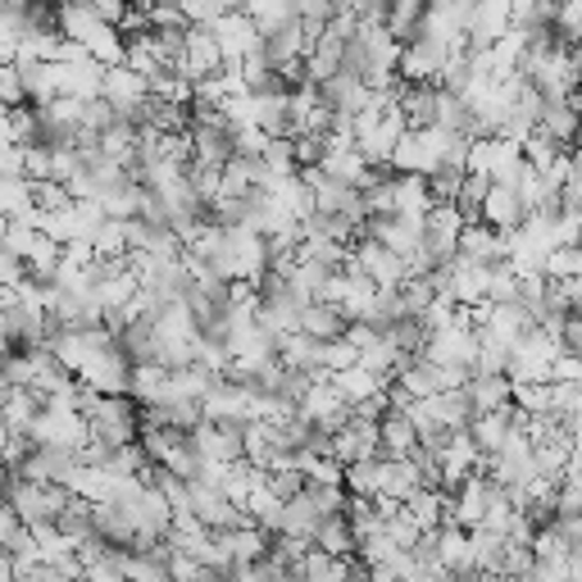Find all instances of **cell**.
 <instances>
[{
    "instance_id": "6da1fadb",
    "label": "cell",
    "mask_w": 582,
    "mask_h": 582,
    "mask_svg": "<svg viewBox=\"0 0 582 582\" xmlns=\"http://www.w3.org/2000/svg\"><path fill=\"white\" fill-rule=\"evenodd\" d=\"M87 428H91V442L128 446L141 436V410L132 405V397H96L87 410Z\"/></svg>"
},
{
    "instance_id": "7a4b0ae2",
    "label": "cell",
    "mask_w": 582,
    "mask_h": 582,
    "mask_svg": "<svg viewBox=\"0 0 582 582\" xmlns=\"http://www.w3.org/2000/svg\"><path fill=\"white\" fill-rule=\"evenodd\" d=\"M451 56H455V41L436 37L419 23V37L405 41V51H401V82H436L442 87V69L451 64Z\"/></svg>"
},
{
    "instance_id": "3957f363",
    "label": "cell",
    "mask_w": 582,
    "mask_h": 582,
    "mask_svg": "<svg viewBox=\"0 0 582 582\" xmlns=\"http://www.w3.org/2000/svg\"><path fill=\"white\" fill-rule=\"evenodd\" d=\"M78 382L91 387V392H101V397H128V387H132V360H128V351L119 342L91 351V360L78 369Z\"/></svg>"
},
{
    "instance_id": "277c9868",
    "label": "cell",
    "mask_w": 582,
    "mask_h": 582,
    "mask_svg": "<svg viewBox=\"0 0 582 582\" xmlns=\"http://www.w3.org/2000/svg\"><path fill=\"white\" fill-rule=\"evenodd\" d=\"M191 446L201 451L205 464H237L247 460V423H201L191 432Z\"/></svg>"
},
{
    "instance_id": "5b68a950",
    "label": "cell",
    "mask_w": 582,
    "mask_h": 582,
    "mask_svg": "<svg viewBox=\"0 0 582 582\" xmlns=\"http://www.w3.org/2000/svg\"><path fill=\"white\" fill-rule=\"evenodd\" d=\"M373 455H382V432H378L373 419H360V414L351 410V419L332 432V460L351 469V464H364V460H373Z\"/></svg>"
},
{
    "instance_id": "8992f818",
    "label": "cell",
    "mask_w": 582,
    "mask_h": 582,
    "mask_svg": "<svg viewBox=\"0 0 582 582\" xmlns=\"http://www.w3.org/2000/svg\"><path fill=\"white\" fill-rule=\"evenodd\" d=\"M210 32H214V41H219L228 69H241V60H247L251 51H260V41H264L260 28H255V19H251L247 10H232V14L214 19Z\"/></svg>"
},
{
    "instance_id": "52a82bcc",
    "label": "cell",
    "mask_w": 582,
    "mask_h": 582,
    "mask_svg": "<svg viewBox=\"0 0 582 582\" xmlns=\"http://www.w3.org/2000/svg\"><path fill=\"white\" fill-rule=\"evenodd\" d=\"M351 260L378 282V291H401V282H410L405 255H392V251L378 247V241H369V237H360L355 247H351Z\"/></svg>"
},
{
    "instance_id": "ba28073f",
    "label": "cell",
    "mask_w": 582,
    "mask_h": 582,
    "mask_svg": "<svg viewBox=\"0 0 582 582\" xmlns=\"http://www.w3.org/2000/svg\"><path fill=\"white\" fill-rule=\"evenodd\" d=\"M528 214H532V205L519 197V187H496V182H492L488 201H482V223L510 237V232H519V228L528 223Z\"/></svg>"
},
{
    "instance_id": "9c48e42d",
    "label": "cell",
    "mask_w": 582,
    "mask_h": 582,
    "mask_svg": "<svg viewBox=\"0 0 582 582\" xmlns=\"http://www.w3.org/2000/svg\"><path fill=\"white\" fill-rule=\"evenodd\" d=\"M228 69L223 51H219V41L210 28H187V60H182V73L191 82H201V78H219Z\"/></svg>"
},
{
    "instance_id": "30bf717a",
    "label": "cell",
    "mask_w": 582,
    "mask_h": 582,
    "mask_svg": "<svg viewBox=\"0 0 582 582\" xmlns=\"http://www.w3.org/2000/svg\"><path fill=\"white\" fill-rule=\"evenodd\" d=\"M538 132H546L555 146L573 151V141L582 137V91H578V96H564V101H546Z\"/></svg>"
},
{
    "instance_id": "8fae6325",
    "label": "cell",
    "mask_w": 582,
    "mask_h": 582,
    "mask_svg": "<svg viewBox=\"0 0 582 582\" xmlns=\"http://www.w3.org/2000/svg\"><path fill=\"white\" fill-rule=\"evenodd\" d=\"M332 387H337V392L347 397V405L355 410L360 401H369V397H382L387 387H392V378H387V373H378V369H369L364 360H355L351 369L332 373Z\"/></svg>"
},
{
    "instance_id": "7c38bea8",
    "label": "cell",
    "mask_w": 582,
    "mask_h": 582,
    "mask_svg": "<svg viewBox=\"0 0 582 582\" xmlns=\"http://www.w3.org/2000/svg\"><path fill=\"white\" fill-rule=\"evenodd\" d=\"M101 96L119 110V119L132 110V106H141L146 96H151V82H146L141 73H132L128 64H114V69H106V82H101Z\"/></svg>"
},
{
    "instance_id": "4fadbf2b",
    "label": "cell",
    "mask_w": 582,
    "mask_h": 582,
    "mask_svg": "<svg viewBox=\"0 0 582 582\" xmlns=\"http://www.w3.org/2000/svg\"><path fill=\"white\" fill-rule=\"evenodd\" d=\"M56 19H60V32L69 37V41H78V46H91L96 37H101L106 28H114V23H106L101 14H96L87 0H60V10H56Z\"/></svg>"
},
{
    "instance_id": "5bb4252c",
    "label": "cell",
    "mask_w": 582,
    "mask_h": 582,
    "mask_svg": "<svg viewBox=\"0 0 582 582\" xmlns=\"http://www.w3.org/2000/svg\"><path fill=\"white\" fill-rule=\"evenodd\" d=\"M464 392L473 401L478 414H492V410H510L514 405V382L505 373H473L464 382Z\"/></svg>"
},
{
    "instance_id": "9a60e30c",
    "label": "cell",
    "mask_w": 582,
    "mask_h": 582,
    "mask_svg": "<svg viewBox=\"0 0 582 582\" xmlns=\"http://www.w3.org/2000/svg\"><path fill=\"white\" fill-rule=\"evenodd\" d=\"M191 164H214L223 169L232 160V128H205V123H191Z\"/></svg>"
},
{
    "instance_id": "2e32d148",
    "label": "cell",
    "mask_w": 582,
    "mask_h": 582,
    "mask_svg": "<svg viewBox=\"0 0 582 582\" xmlns=\"http://www.w3.org/2000/svg\"><path fill=\"white\" fill-rule=\"evenodd\" d=\"M255 110H251V123L264 132V137H297V119H291V96H251Z\"/></svg>"
},
{
    "instance_id": "e0dca14e",
    "label": "cell",
    "mask_w": 582,
    "mask_h": 582,
    "mask_svg": "<svg viewBox=\"0 0 582 582\" xmlns=\"http://www.w3.org/2000/svg\"><path fill=\"white\" fill-rule=\"evenodd\" d=\"M436 101H442V87L436 82H405L401 87V114L410 128H436Z\"/></svg>"
},
{
    "instance_id": "ac0fdd59",
    "label": "cell",
    "mask_w": 582,
    "mask_h": 582,
    "mask_svg": "<svg viewBox=\"0 0 582 582\" xmlns=\"http://www.w3.org/2000/svg\"><path fill=\"white\" fill-rule=\"evenodd\" d=\"M319 91H323V101L332 106V114H360V110L369 106V96H373V91H369L355 73H347V69L337 73V78H328Z\"/></svg>"
},
{
    "instance_id": "d6986e66",
    "label": "cell",
    "mask_w": 582,
    "mask_h": 582,
    "mask_svg": "<svg viewBox=\"0 0 582 582\" xmlns=\"http://www.w3.org/2000/svg\"><path fill=\"white\" fill-rule=\"evenodd\" d=\"M46 414V397L41 392H28V387H14L6 410H0V419H6L10 436H32V423Z\"/></svg>"
},
{
    "instance_id": "ffe728a7",
    "label": "cell",
    "mask_w": 582,
    "mask_h": 582,
    "mask_svg": "<svg viewBox=\"0 0 582 582\" xmlns=\"http://www.w3.org/2000/svg\"><path fill=\"white\" fill-rule=\"evenodd\" d=\"M260 51H264L269 69H287L291 60H305V56H310V41H305L301 23H287V28H278V32L264 37Z\"/></svg>"
},
{
    "instance_id": "44dd1931",
    "label": "cell",
    "mask_w": 582,
    "mask_h": 582,
    "mask_svg": "<svg viewBox=\"0 0 582 582\" xmlns=\"http://www.w3.org/2000/svg\"><path fill=\"white\" fill-rule=\"evenodd\" d=\"M378 432H382V455L387 460H410L419 451V432H414V423H410L405 410H392L378 423Z\"/></svg>"
},
{
    "instance_id": "7402d4cb",
    "label": "cell",
    "mask_w": 582,
    "mask_h": 582,
    "mask_svg": "<svg viewBox=\"0 0 582 582\" xmlns=\"http://www.w3.org/2000/svg\"><path fill=\"white\" fill-rule=\"evenodd\" d=\"M347 328H351V319L342 314V305H332V301L310 305L305 319H301V332L319 337V342H337V337H347Z\"/></svg>"
},
{
    "instance_id": "603a6c76",
    "label": "cell",
    "mask_w": 582,
    "mask_h": 582,
    "mask_svg": "<svg viewBox=\"0 0 582 582\" xmlns=\"http://www.w3.org/2000/svg\"><path fill=\"white\" fill-rule=\"evenodd\" d=\"M297 573H301V582H347V573H351V555H328V551L310 546V551L301 555Z\"/></svg>"
},
{
    "instance_id": "cb8c5ba5",
    "label": "cell",
    "mask_w": 582,
    "mask_h": 582,
    "mask_svg": "<svg viewBox=\"0 0 582 582\" xmlns=\"http://www.w3.org/2000/svg\"><path fill=\"white\" fill-rule=\"evenodd\" d=\"M56 528H60V538H69L73 546L91 542V538H96V505H91V501H82V496H73V501L60 510Z\"/></svg>"
},
{
    "instance_id": "d4e9b609",
    "label": "cell",
    "mask_w": 582,
    "mask_h": 582,
    "mask_svg": "<svg viewBox=\"0 0 582 582\" xmlns=\"http://www.w3.org/2000/svg\"><path fill=\"white\" fill-rule=\"evenodd\" d=\"M432 191H428V178H414V173H397V214H410V219H423L432 210Z\"/></svg>"
},
{
    "instance_id": "484cf974",
    "label": "cell",
    "mask_w": 582,
    "mask_h": 582,
    "mask_svg": "<svg viewBox=\"0 0 582 582\" xmlns=\"http://www.w3.org/2000/svg\"><path fill=\"white\" fill-rule=\"evenodd\" d=\"M342 488H347V496H355V501H378V496H382V455H373V460H364V464H351Z\"/></svg>"
},
{
    "instance_id": "4316f807",
    "label": "cell",
    "mask_w": 582,
    "mask_h": 582,
    "mask_svg": "<svg viewBox=\"0 0 582 582\" xmlns=\"http://www.w3.org/2000/svg\"><path fill=\"white\" fill-rule=\"evenodd\" d=\"M128 46H123V64L132 69V73H141L146 82H155L160 73H169L164 64H160V56H155V46H151V32L146 37H123Z\"/></svg>"
},
{
    "instance_id": "83f0119b",
    "label": "cell",
    "mask_w": 582,
    "mask_h": 582,
    "mask_svg": "<svg viewBox=\"0 0 582 582\" xmlns=\"http://www.w3.org/2000/svg\"><path fill=\"white\" fill-rule=\"evenodd\" d=\"M488 191H492V178H482V173H464L460 182V197H455V210L464 223H482V201H488Z\"/></svg>"
},
{
    "instance_id": "f1b7e54d",
    "label": "cell",
    "mask_w": 582,
    "mask_h": 582,
    "mask_svg": "<svg viewBox=\"0 0 582 582\" xmlns=\"http://www.w3.org/2000/svg\"><path fill=\"white\" fill-rule=\"evenodd\" d=\"M310 546H319V551H328V555H355V532H351L347 514H342V519L319 523V532H314V542H310Z\"/></svg>"
},
{
    "instance_id": "f546056e",
    "label": "cell",
    "mask_w": 582,
    "mask_h": 582,
    "mask_svg": "<svg viewBox=\"0 0 582 582\" xmlns=\"http://www.w3.org/2000/svg\"><path fill=\"white\" fill-rule=\"evenodd\" d=\"M264 169L278 178V182H287V178H297L301 173V164H297V151H291V141L287 137H269V146H264Z\"/></svg>"
},
{
    "instance_id": "4dcf8cb0",
    "label": "cell",
    "mask_w": 582,
    "mask_h": 582,
    "mask_svg": "<svg viewBox=\"0 0 582 582\" xmlns=\"http://www.w3.org/2000/svg\"><path fill=\"white\" fill-rule=\"evenodd\" d=\"M264 488L287 505V501H297V496L305 492V473H301L297 464H278V469L264 473Z\"/></svg>"
},
{
    "instance_id": "1f68e13d",
    "label": "cell",
    "mask_w": 582,
    "mask_h": 582,
    "mask_svg": "<svg viewBox=\"0 0 582 582\" xmlns=\"http://www.w3.org/2000/svg\"><path fill=\"white\" fill-rule=\"evenodd\" d=\"M10 141L14 146H46L41 141V110L37 106H14L10 110Z\"/></svg>"
},
{
    "instance_id": "d6a6232c",
    "label": "cell",
    "mask_w": 582,
    "mask_h": 582,
    "mask_svg": "<svg viewBox=\"0 0 582 582\" xmlns=\"http://www.w3.org/2000/svg\"><path fill=\"white\" fill-rule=\"evenodd\" d=\"M182 10H187V19H191V28H210L214 19L241 10V0H182Z\"/></svg>"
},
{
    "instance_id": "836d02e7",
    "label": "cell",
    "mask_w": 582,
    "mask_h": 582,
    "mask_svg": "<svg viewBox=\"0 0 582 582\" xmlns=\"http://www.w3.org/2000/svg\"><path fill=\"white\" fill-rule=\"evenodd\" d=\"M32 201H37L41 214H60V210H69L78 197H73L64 182H32Z\"/></svg>"
},
{
    "instance_id": "e575fe53",
    "label": "cell",
    "mask_w": 582,
    "mask_h": 582,
    "mask_svg": "<svg viewBox=\"0 0 582 582\" xmlns=\"http://www.w3.org/2000/svg\"><path fill=\"white\" fill-rule=\"evenodd\" d=\"M546 278H551V282L582 278V247H555L551 260H546Z\"/></svg>"
},
{
    "instance_id": "d590c367",
    "label": "cell",
    "mask_w": 582,
    "mask_h": 582,
    "mask_svg": "<svg viewBox=\"0 0 582 582\" xmlns=\"http://www.w3.org/2000/svg\"><path fill=\"white\" fill-rule=\"evenodd\" d=\"M264 146H269V137H264L255 123H232V155H241V160H260V155H264Z\"/></svg>"
},
{
    "instance_id": "8d00e7d4",
    "label": "cell",
    "mask_w": 582,
    "mask_h": 582,
    "mask_svg": "<svg viewBox=\"0 0 582 582\" xmlns=\"http://www.w3.org/2000/svg\"><path fill=\"white\" fill-rule=\"evenodd\" d=\"M187 28H191V19L178 0H155L151 6V32H187Z\"/></svg>"
},
{
    "instance_id": "74e56055",
    "label": "cell",
    "mask_w": 582,
    "mask_h": 582,
    "mask_svg": "<svg viewBox=\"0 0 582 582\" xmlns=\"http://www.w3.org/2000/svg\"><path fill=\"white\" fill-rule=\"evenodd\" d=\"M0 369H6V382H10V387H28V392H32V382H37V360H32V351L6 355V360H0Z\"/></svg>"
},
{
    "instance_id": "f35d334b",
    "label": "cell",
    "mask_w": 582,
    "mask_h": 582,
    "mask_svg": "<svg viewBox=\"0 0 582 582\" xmlns=\"http://www.w3.org/2000/svg\"><path fill=\"white\" fill-rule=\"evenodd\" d=\"M23 178L51 182V146H23Z\"/></svg>"
},
{
    "instance_id": "ab89813d",
    "label": "cell",
    "mask_w": 582,
    "mask_h": 582,
    "mask_svg": "<svg viewBox=\"0 0 582 582\" xmlns=\"http://www.w3.org/2000/svg\"><path fill=\"white\" fill-rule=\"evenodd\" d=\"M23 282H28V260L0 241V287H23Z\"/></svg>"
},
{
    "instance_id": "60d3db41",
    "label": "cell",
    "mask_w": 582,
    "mask_h": 582,
    "mask_svg": "<svg viewBox=\"0 0 582 582\" xmlns=\"http://www.w3.org/2000/svg\"><path fill=\"white\" fill-rule=\"evenodd\" d=\"M0 182H28L23 178V146L0 141Z\"/></svg>"
},
{
    "instance_id": "b9f144b4",
    "label": "cell",
    "mask_w": 582,
    "mask_h": 582,
    "mask_svg": "<svg viewBox=\"0 0 582 582\" xmlns=\"http://www.w3.org/2000/svg\"><path fill=\"white\" fill-rule=\"evenodd\" d=\"M351 14L360 23H387V0H351Z\"/></svg>"
},
{
    "instance_id": "7bdbcfd3",
    "label": "cell",
    "mask_w": 582,
    "mask_h": 582,
    "mask_svg": "<svg viewBox=\"0 0 582 582\" xmlns=\"http://www.w3.org/2000/svg\"><path fill=\"white\" fill-rule=\"evenodd\" d=\"M87 6H91L96 14H101L106 23H114V28H119V23H123V14H128V6H132V0H87Z\"/></svg>"
},
{
    "instance_id": "ee69618b",
    "label": "cell",
    "mask_w": 582,
    "mask_h": 582,
    "mask_svg": "<svg viewBox=\"0 0 582 582\" xmlns=\"http://www.w3.org/2000/svg\"><path fill=\"white\" fill-rule=\"evenodd\" d=\"M573 69H578V91H582V41H573Z\"/></svg>"
},
{
    "instance_id": "f6af8a7d",
    "label": "cell",
    "mask_w": 582,
    "mask_h": 582,
    "mask_svg": "<svg viewBox=\"0 0 582 582\" xmlns=\"http://www.w3.org/2000/svg\"><path fill=\"white\" fill-rule=\"evenodd\" d=\"M10 392H14V387L6 382V369H0V410H6V401H10Z\"/></svg>"
},
{
    "instance_id": "bcb514c9",
    "label": "cell",
    "mask_w": 582,
    "mask_h": 582,
    "mask_svg": "<svg viewBox=\"0 0 582 582\" xmlns=\"http://www.w3.org/2000/svg\"><path fill=\"white\" fill-rule=\"evenodd\" d=\"M0 141H10V110H0Z\"/></svg>"
},
{
    "instance_id": "7dc6e473",
    "label": "cell",
    "mask_w": 582,
    "mask_h": 582,
    "mask_svg": "<svg viewBox=\"0 0 582 582\" xmlns=\"http://www.w3.org/2000/svg\"><path fill=\"white\" fill-rule=\"evenodd\" d=\"M6 355H14V347L6 342V337H0V360H6Z\"/></svg>"
},
{
    "instance_id": "c3c4849f",
    "label": "cell",
    "mask_w": 582,
    "mask_h": 582,
    "mask_svg": "<svg viewBox=\"0 0 582 582\" xmlns=\"http://www.w3.org/2000/svg\"><path fill=\"white\" fill-rule=\"evenodd\" d=\"M328 6H332V10H351V0H328Z\"/></svg>"
},
{
    "instance_id": "681fc988",
    "label": "cell",
    "mask_w": 582,
    "mask_h": 582,
    "mask_svg": "<svg viewBox=\"0 0 582 582\" xmlns=\"http://www.w3.org/2000/svg\"><path fill=\"white\" fill-rule=\"evenodd\" d=\"M0 10H10V0H0Z\"/></svg>"
},
{
    "instance_id": "f907efd6",
    "label": "cell",
    "mask_w": 582,
    "mask_h": 582,
    "mask_svg": "<svg viewBox=\"0 0 582 582\" xmlns=\"http://www.w3.org/2000/svg\"><path fill=\"white\" fill-rule=\"evenodd\" d=\"M0 464H6V446H0Z\"/></svg>"
},
{
    "instance_id": "816d5d0a",
    "label": "cell",
    "mask_w": 582,
    "mask_h": 582,
    "mask_svg": "<svg viewBox=\"0 0 582 582\" xmlns=\"http://www.w3.org/2000/svg\"><path fill=\"white\" fill-rule=\"evenodd\" d=\"M241 6H251V0H241Z\"/></svg>"
},
{
    "instance_id": "f5cc1de1",
    "label": "cell",
    "mask_w": 582,
    "mask_h": 582,
    "mask_svg": "<svg viewBox=\"0 0 582 582\" xmlns=\"http://www.w3.org/2000/svg\"><path fill=\"white\" fill-rule=\"evenodd\" d=\"M178 6H182V0H178Z\"/></svg>"
}]
</instances>
